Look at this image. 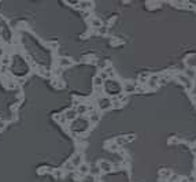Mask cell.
I'll list each match as a JSON object with an SVG mask.
<instances>
[{"instance_id":"5","label":"cell","mask_w":196,"mask_h":182,"mask_svg":"<svg viewBox=\"0 0 196 182\" xmlns=\"http://www.w3.org/2000/svg\"><path fill=\"white\" fill-rule=\"evenodd\" d=\"M158 82H159V76H151V78L148 80V86L151 89H155L158 86Z\"/></svg>"},{"instance_id":"6","label":"cell","mask_w":196,"mask_h":182,"mask_svg":"<svg viewBox=\"0 0 196 182\" xmlns=\"http://www.w3.org/2000/svg\"><path fill=\"white\" fill-rule=\"evenodd\" d=\"M185 63H187L188 69H195V67H196V56H195V55H191V56H188Z\"/></svg>"},{"instance_id":"7","label":"cell","mask_w":196,"mask_h":182,"mask_svg":"<svg viewBox=\"0 0 196 182\" xmlns=\"http://www.w3.org/2000/svg\"><path fill=\"white\" fill-rule=\"evenodd\" d=\"M124 90L126 93H133L136 90V84H125L124 85Z\"/></svg>"},{"instance_id":"2","label":"cell","mask_w":196,"mask_h":182,"mask_svg":"<svg viewBox=\"0 0 196 182\" xmlns=\"http://www.w3.org/2000/svg\"><path fill=\"white\" fill-rule=\"evenodd\" d=\"M177 80H178L180 82H183L184 85H185V88H187V89H191V88H192V81H191L188 77L183 76V74H178V76H177Z\"/></svg>"},{"instance_id":"14","label":"cell","mask_w":196,"mask_h":182,"mask_svg":"<svg viewBox=\"0 0 196 182\" xmlns=\"http://www.w3.org/2000/svg\"><path fill=\"white\" fill-rule=\"evenodd\" d=\"M93 84H95L96 86H100V85H103V80L100 78V76H96L95 78H93Z\"/></svg>"},{"instance_id":"1","label":"cell","mask_w":196,"mask_h":182,"mask_svg":"<svg viewBox=\"0 0 196 182\" xmlns=\"http://www.w3.org/2000/svg\"><path fill=\"white\" fill-rule=\"evenodd\" d=\"M99 107H100V110H107L110 107H113V100L107 99V97H101L99 100Z\"/></svg>"},{"instance_id":"16","label":"cell","mask_w":196,"mask_h":182,"mask_svg":"<svg viewBox=\"0 0 196 182\" xmlns=\"http://www.w3.org/2000/svg\"><path fill=\"white\" fill-rule=\"evenodd\" d=\"M160 177H162V178H169V177H170V171H169V170L160 171Z\"/></svg>"},{"instance_id":"18","label":"cell","mask_w":196,"mask_h":182,"mask_svg":"<svg viewBox=\"0 0 196 182\" xmlns=\"http://www.w3.org/2000/svg\"><path fill=\"white\" fill-rule=\"evenodd\" d=\"M3 127H4V123H3V122L0 120V129H3Z\"/></svg>"},{"instance_id":"11","label":"cell","mask_w":196,"mask_h":182,"mask_svg":"<svg viewBox=\"0 0 196 182\" xmlns=\"http://www.w3.org/2000/svg\"><path fill=\"white\" fill-rule=\"evenodd\" d=\"M77 114H85L88 111V107L85 106V104H80V106H77Z\"/></svg>"},{"instance_id":"9","label":"cell","mask_w":196,"mask_h":182,"mask_svg":"<svg viewBox=\"0 0 196 182\" xmlns=\"http://www.w3.org/2000/svg\"><path fill=\"white\" fill-rule=\"evenodd\" d=\"M70 163L73 164L74 167H77V166L80 167V166H81V156H80V155H76V156H73V159H71V162H70Z\"/></svg>"},{"instance_id":"4","label":"cell","mask_w":196,"mask_h":182,"mask_svg":"<svg viewBox=\"0 0 196 182\" xmlns=\"http://www.w3.org/2000/svg\"><path fill=\"white\" fill-rule=\"evenodd\" d=\"M99 167H100L101 171H106V173H110V171L113 170L111 163H108V162H106V160H101L100 163H99Z\"/></svg>"},{"instance_id":"15","label":"cell","mask_w":196,"mask_h":182,"mask_svg":"<svg viewBox=\"0 0 196 182\" xmlns=\"http://www.w3.org/2000/svg\"><path fill=\"white\" fill-rule=\"evenodd\" d=\"M89 119L92 120V122H97V120H99V114H97V112H92V114H91V118H89Z\"/></svg>"},{"instance_id":"13","label":"cell","mask_w":196,"mask_h":182,"mask_svg":"<svg viewBox=\"0 0 196 182\" xmlns=\"http://www.w3.org/2000/svg\"><path fill=\"white\" fill-rule=\"evenodd\" d=\"M91 25L93 26V27H100L101 26L100 19H91Z\"/></svg>"},{"instance_id":"17","label":"cell","mask_w":196,"mask_h":182,"mask_svg":"<svg viewBox=\"0 0 196 182\" xmlns=\"http://www.w3.org/2000/svg\"><path fill=\"white\" fill-rule=\"evenodd\" d=\"M91 4H92L91 1H82V3H80L81 8H88V6H91Z\"/></svg>"},{"instance_id":"3","label":"cell","mask_w":196,"mask_h":182,"mask_svg":"<svg viewBox=\"0 0 196 182\" xmlns=\"http://www.w3.org/2000/svg\"><path fill=\"white\" fill-rule=\"evenodd\" d=\"M77 110H74V108H70V110H67L66 112H64V118L69 120H74L77 118Z\"/></svg>"},{"instance_id":"8","label":"cell","mask_w":196,"mask_h":182,"mask_svg":"<svg viewBox=\"0 0 196 182\" xmlns=\"http://www.w3.org/2000/svg\"><path fill=\"white\" fill-rule=\"evenodd\" d=\"M71 60H70L69 58H60L59 59V64H60V67H67V66H71Z\"/></svg>"},{"instance_id":"10","label":"cell","mask_w":196,"mask_h":182,"mask_svg":"<svg viewBox=\"0 0 196 182\" xmlns=\"http://www.w3.org/2000/svg\"><path fill=\"white\" fill-rule=\"evenodd\" d=\"M185 77H188L191 81L193 80L196 77V71H195V69H187V71H185Z\"/></svg>"},{"instance_id":"12","label":"cell","mask_w":196,"mask_h":182,"mask_svg":"<svg viewBox=\"0 0 196 182\" xmlns=\"http://www.w3.org/2000/svg\"><path fill=\"white\" fill-rule=\"evenodd\" d=\"M80 173H81V174H87V173H89L88 164H81V166H80Z\"/></svg>"}]
</instances>
